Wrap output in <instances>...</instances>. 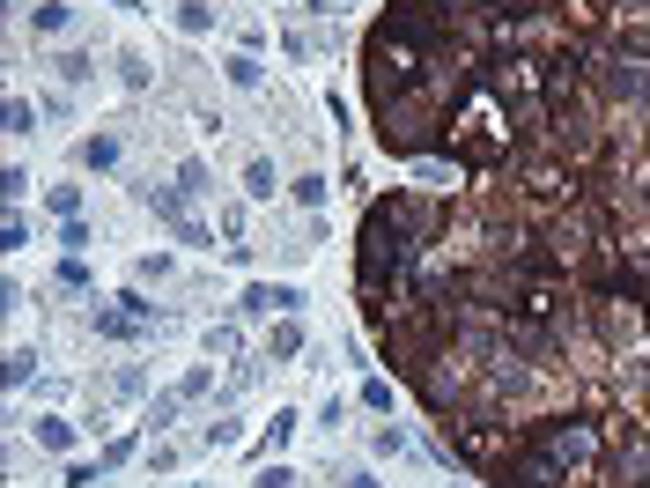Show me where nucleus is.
Returning <instances> with one entry per match:
<instances>
[{
    "label": "nucleus",
    "instance_id": "1",
    "mask_svg": "<svg viewBox=\"0 0 650 488\" xmlns=\"http://www.w3.org/2000/svg\"><path fill=\"white\" fill-rule=\"evenodd\" d=\"M444 230V208L429 193H385L362 208V237H355V281H362V311L370 326H385V296L414 274L422 244H436Z\"/></svg>",
    "mask_w": 650,
    "mask_h": 488
},
{
    "label": "nucleus",
    "instance_id": "2",
    "mask_svg": "<svg viewBox=\"0 0 650 488\" xmlns=\"http://www.w3.org/2000/svg\"><path fill=\"white\" fill-rule=\"evenodd\" d=\"M518 444H532L547 466H562V474H569L577 459L599 452V422H591V415H540V422H525Z\"/></svg>",
    "mask_w": 650,
    "mask_h": 488
},
{
    "label": "nucleus",
    "instance_id": "3",
    "mask_svg": "<svg viewBox=\"0 0 650 488\" xmlns=\"http://www.w3.org/2000/svg\"><path fill=\"white\" fill-rule=\"evenodd\" d=\"M148 215H156L163 222V230H178L185 244H215V237H207V222H193V193H185V185H148Z\"/></svg>",
    "mask_w": 650,
    "mask_h": 488
},
{
    "label": "nucleus",
    "instance_id": "4",
    "mask_svg": "<svg viewBox=\"0 0 650 488\" xmlns=\"http://www.w3.org/2000/svg\"><path fill=\"white\" fill-rule=\"evenodd\" d=\"M296 304H303L296 281H252L237 311H244V318H296Z\"/></svg>",
    "mask_w": 650,
    "mask_h": 488
},
{
    "label": "nucleus",
    "instance_id": "5",
    "mask_svg": "<svg viewBox=\"0 0 650 488\" xmlns=\"http://www.w3.org/2000/svg\"><path fill=\"white\" fill-rule=\"evenodd\" d=\"M643 89H650L643 60H621V52H614V60H606V97H643Z\"/></svg>",
    "mask_w": 650,
    "mask_h": 488
},
{
    "label": "nucleus",
    "instance_id": "6",
    "mask_svg": "<svg viewBox=\"0 0 650 488\" xmlns=\"http://www.w3.org/2000/svg\"><path fill=\"white\" fill-rule=\"evenodd\" d=\"M303 355V326L296 318H274V326H266V363H296Z\"/></svg>",
    "mask_w": 650,
    "mask_h": 488
},
{
    "label": "nucleus",
    "instance_id": "7",
    "mask_svg": "<svg viewBox=\"0 0 650 488\" xmlns=\"http://www.w3.org/2000/svg\"><path fill=\"white\" fill-rule=\"evenodd\" d=\"M30 437H37V452H74V422H60V415H37Z\"/></svg>",
    "mask_w": 650,
    "mask_h": 488
},
{
    "label": "nucleus",
    "instance_id": "8",
    "mask_svg": "<svg viewBox=\"0 0 650 488\" xmlns=\"http://www.w3.org/2000/svg\"><path fill=\"white\" fill-rule=\"evenodd\" d=\"M67 23H74L67 0H37V8H30V30H37V37H60Z\"/></svg>",
    "mask_w": 650,
    "mask_h": 488
},
{
    "label": "nucleus",
    "instance_id": "9",
    "mask_svg": "<svg viewBox=\"0 0 650 488\" xmlns=\"http://www.w3.org/2000/svg\"><path fill=\"white\" fill-rule=\"evenodd\" d=\"M74 156H82V171H111V163H119V134H89Z\"/></svg>",
    "mask_w": 650,
    "mask_h": 488
},
{
    "label": "nucleus",
    "instance_id": "10",
    "mask_svg": "<svg viewBox=\"0 0 650 488\" xmlns=\"http://www.w3.org/2000/svg\"><path fill=\"white\" fill-rule=\"evenodd\" d=\"M185 407H193V400H185V392H178V385H170V392H156V400H148V429H156V437H163V429H170V422H178V415H185Z\"/></svg>",
    "mask_w": 650,
    "mask_h": 488
},
{
    "label": "nucleus",
    "instance_id": "11",
    "mask_svg": "<svg viewBox=\"0 0 650 488\" xmlns=\"http://www.w3.org/2000/svg\"><path fill=\"white\" fill-rule=\"evenodd\" d=\"M222 67H229V82H237V89H259V82H266V67H259V52H229V60H222Z\"/></svg>",
    "mask_w": 650,
    "mask_h": 488
},
{
    "label": "nucleus",
    "instance_id": "12",
    "mask_svg": "<svg viewBox=\"0 0 650 488\" xmlns=\"http://www.w3.org/2000/svg\"><path fill=\"white\" fill-rule=\"evenodd\" d=\"M274 163H266V156H252V163H244V193H252V200H274Z\"/></svg>",
    "mask_w": 650,
    "mask_h": 488
},
{
    "label": "nucleus",
    "instance_id": "13",
    "mask_svg": "<svg viewBox=\"0 0 650 488\" xmlns=\"http://www.w3.org/2000/svg\"><path fill=\"white\" fill-rule=\"evenodd\" d=\"M178 30L185 37H207V30H215V8H207V0H178Z\"/></svg>",
    "mask_w": 650,
    "mask_h": 488
},
{
    "label": "nucleus",
    "instance_id": "14",
    "mask_svg": "<svg viewBox=\"0 0 650 488\" xmlns=\"http://www.w3.org/2000/svg\"><path fill=\"white\" fill-rule=\"evenodd\" d=\"M178 185H185L193 200H207V193H215V171H207L200 156H185V163H178Z\"/></svg>",
    "mask_w": 650,
    "mask_h": 488
},
{
    "label": "nucleus",
    "instance_id": "15",
    "mask_svg": "<svg viewBox=\"0 0 650 488\" xmlns=\"http://www.w3.org/2000/svg\"><path fill=\"white\" fill-rule=\"evenodd\" d=\"M133 333H148V326H133V318L111 304V311H97V341H133Z\"/></svg>",
    "mask_w": 650,
    "mask_h": 488
},
{
    "label": "nucleus",
    "instance_id": "16",
    "mask_svg": "<svg viewBox=\"0 0 650 488\" xmlns=\"http://www.w3.org/2000/svg\"><path fill=\"white\" fill-rule=\"evenodd\" d=\"M289 437H296V407H274V422H266V459H281Z\"/></svg>",
    "mask_w": 650,
    "mask_h": 488
},
{
    "label": "nucleus",
    "instance_id": "17",
    "mask_svg": "<svg viewBox=\"0 0 650 488\" xmlns=\"http://www.w3.org/2000/svg\"><path fill=\"white\" fill-rule=\"evenodd\" d=\"M30 370H37V348H8V370H0V378H8V392H23Z\"/></svg>",
    "mask_w": 650,
    "mask_h": 488
},
{
    "label": "nucleus",
    "instance_id": "18",
    "mask_svg": "<svg viewBox=\"0 0 650 488\" xmlns=\"http://www.w3.org/2000/svg\"><path fill=\"white\" fill-rule=\"evenodd\" d=\"M52 281H60L67 296H82V289H89V267H82V252H67V259H60V274H52Z\"/></svg>",
    "mask_w": 650,
    "mask_h": 488
},
{
    "label": "nucleus",
    "instance_id": "19",
    "mask_svg": "<svg viewBox=\"0 0 650 488\" xmlns=\"http://www.w3.org/2000/svg\"><path fill=\"white\" fill-rule=\"evenodd\" d=\"M296 481H303V474H296V466H289V459H266L252 488H296Z\"/></svg>",
    "mask_w": 650,
    "mask_h": 488
},
{
    "label": "nucleus",
    "instance_id": "20",
    "mask_svg": "<svg viewBox=\"0 0 650 488\" xmlns=\"http://www.w3.org/2000/svg\"><path fill=\"white\" fill-rule=\"evenodd\" d=\"M0 119H8V134L23 141V134H37V111L23 104V97H8V111H0Z\"/></svg>",
    "mask_w": 650,
    "mask_h": 488
},
{
    "label": "nucleus",
    "instance_id": "21",
    "mask_svg": "<svg viewBox=\"0 0 650 488\" xmlns=\"http://www.w3.org/2000/svg\"><path fill=\"white\" fill-rule=\"evenodd\" d=\"M237 437H244V422H207V429H200V444H207V452H229Z\"/></svg>",
    "mask_w": 650,
    "mask_h": 488
},
{
    "label": "nucleus",
    "instance_id": "22",
    "mask_svg": "<svg viewBox=\"0 0 650 488\" xmlns=\"http://www.w3.org/2000/svg\"><path fill=\"white\" fill-rule=\"evenodd\" d=\"M133 452H141V437H111V444H104L97 459H104V474H119V466H126Z\"/></svg>",
    "mask_w": 650,
    "mask_h": 488
},
{
    "label": "nucleus",
    "instance_id": "23",
    "mask_svg": "<svg viewBox=\"0 0 650 488\" xmlns=\"http://www.w3.org/2000/svg\"><path fill=\"white\" fill-rule=\"evenodd\" d=\"M0 193H8V208H23V193H30V171H23V163H8V171H0Z\"/></svg>",
    "mask_w": 650,
    "mask_h": 488
},
{
    "label": "nucleus",
    "instance_id": "24",
    "mask_svg": "<svg viewBox=\"0 0 650 488\" xmlns=\"http://www.w3.org/2000/svg\"><path fill=\"white\" fill-rule=\"evenodd\" d=\"M52 215H60V222L82 215V185H52Z\"/></svg>",
    "mask_w": 650,
    "mask_h": 488
},
{
    "label": "nucleus",
    "instance_id": "25",
    "mask_svg": "<svg viewBox=\"0 0 650 488\" xmlns=\"http://www.w3.org/2000/svg\"><path fill=\"white\" fill-rule=\"evenodd\" d=\"M207 385H215V363H200V370H185V378H178L185 400H207Z\"/></svg>",
    "mask_w": 650,
    "mask_h": 488
},
{
    "label": "nucleus",
    "instance_id": "26",
    "mask_svg": "<svg viewBox=\"0 0 650 488\" xmlns=\"http://www.w3.org/2000/svg\"><path fill=\"white\" fill-rule=\"evenodd\" d=\"M52 67H60V82H89V74H97V67H89V52H60Z\"/></svg>",
    "mask_w": 650,
    "mask_h": 488
},
{
    "label": "nucleus",
    "instance_id": "27",
    "mask_svg": "<svg viewBox=\"0 0 650 488\" xmlns=\"http://www.w3.org/2000/svg\"><path fill=\"white\" fill-rule=\"evenodd\" d=\"M60 244H67V252H89V244H97V237H89V222L74 215V222H60Z\"/></svg>",
    "mask_w": 650,
    "mask_h": 488
},
{
    "label": "nucleus",
    "instance_id": "28",
    "mask_svg": "<svg viewBox=\"0 0 650 488\" xmlns=\"http://www.w3.org/2000/svg\"><path fill=\"white\" fill-rule=\"evenodd\" d=\"M111 392H119V400H141V392H148V378H141V370H133V363H126V370H119V378H111Z\"/></svg>",
    "mask_w": 650,
    "mask_h": 488
},
{
    "label": "nucleus",
    "instance_id": "29",
    "mask_svg": "<svg viewBox=\"0 0 650 488\" xmlns=\"http://www.w3.org/2000/svg\"><path fill=\"white\" fill-rule=\"evenodd\" d=\"M119 82L126 89H148V60H141V52H126V60H119Z\"/></svg>",
    "mask_w": 650,
    "mask_h": 488
},
{
    "label": "nucleus",
    "instance_id": "30",
    "mask_svg": "<svg viewBox=\"0 0 650 488\" xmlns=\"http://www.w3.org/2000/svg\"><path fill=\"white\" fill-rule=\"evenodd\" d=\"M23 244H30V222L8 215V230H0V252H23Z\"/></svg>",
    "mask_w": 650,
    "mask_h": 488
},
{
    "label": "nucleus",
    "instance_id": "31",
    "mask_svg": "<svg viewBox=\"0 0 650 488\" xmlns=\"http://www.w3.org/2000/svg\"><path fill=\"white\" fill-rule=\"evenodd\" d=\"M362 407H377V415H385V407H392V378H370V385H362Z\"/></svg>",
    "mask_w": 650,
    "mask_h": 488
},
{
    "label": "nucleus",
    "instance_id": "32",
    "mask_svg": "<svg viewBox=\"0 0 650 488\" xmlns=\"http://www.w3.org/2000/svg\"><path fill=\"white\" fill-rule=\"evenodd\" d=\"M296 200H303V208H325V178H318V171L296 178Z\"/></svg>",
    "mask_w": 650,
    "mask_h": 488
},
{
    "label": "nucleus",
    "instance_id": "33",
    "mask_svg": "<svg viewBox=\"0 0 650 488\" xmlns=\"http://www.w3.org/2000/svg\"><path fill=\"white\" fill-rule=\"evenodd\" d=\"M133 274H141V281H170V259H163V252H148V259H141Z\"/></svg>",
    "mask_w": 650,
    "mask_h": 488
},
{
    "label": "nucleus",
    "instance_id": "34",
    "mask_svg": "<svg viewBox=\"0 0 650 488\" xmlns=\"http://www.w3.org/2000/svg\"><path fill=\"white\" fill-rule=\"evenodd\" d=\"M348 488H385V481H370V474H348Z\"/></svg>",
    "mask_w": 650,
    "mask_h": 488
},
{
    "label": "nucleus",
    "instance_id": "35",
    "mask_svg": "<svg viewBox=\"0 0 650 488\" xmlns=\"http://www.w3.org/2000/svg\"><path fill=\"white\" fill-rule=\"evenodd\" d=\"M636 488H650V466H643V481H636Z\"/></svg>",
    "mask_w": 650,
    "mask_h": 488
},
{
    "label": "nucleus",
    "instance_id": "36",
    "mask_svg": "<svg viewBox=\"0 0 650 488\" xmlns=\"http://www.w3.org/2000/svg\"><path fill=\"white\" fill-rule=\"evenodd\" d=\"M643 311H650V296H643Z\"/></svg>",
    "mask_w": 650,
    "mask_h": 488
}]
</instances>
